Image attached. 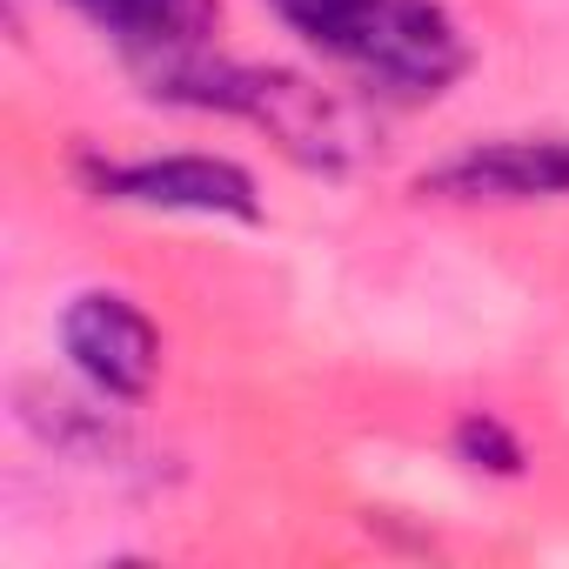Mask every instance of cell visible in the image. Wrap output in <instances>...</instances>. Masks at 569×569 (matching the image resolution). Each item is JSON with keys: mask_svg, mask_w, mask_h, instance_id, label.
<instances>
[{"mask_svg": "<svg viewBox=\"0 0 569 569\" xmlns=\"http://www.w3.org/2000/svg\"><path fill=\"white\" fill-rule=\"evenodd\" d=\"M316 54L342 61L382 94L436 101L469 68L462 28L436 0H268Z\"/></svg>", "mask_w": 569, "mask_h": 569, "instance_id": "1", "label": "cell"}, {"mask_svg": "<svg viewBox=\"0 0 569 569\" xmlns=\"http://www.w3.org/2000/svg\"><path fill=\"white\" fill-rule=\"evenodd\" d=\"M94 188L108 201L134 208H168V214H228V221H261L248 168L221 154H148V161H108L94 168Z\"/></svg>", "mask_w": 569, "mask_h": 569, "instance_id": "2", "label": "cell"}, {"mask_svg": "<svg viewBox=\"0 0 569 569\" xmlns=\"http://www.w3.org/2000/svg\"><path fill=\"white\" fill-rule=\"evenodd\" d=\"M61 349L68 362L114 402H134L161 376V336L128 296H74L61 316Z\"/></svg>", "mask_w": 569, "mask_h": 569, "instance_id": "3", "label": "cell"}, {"mask_svg": "<svg viewBox=\"0 0 569 569\" xmlns=\"http://www.w3.org/2000/svg\"><path fill=\"white\" fill-rule=\"evenodd\" d=\"M422 194H442V201H562L569 194V141L562 134L482 141V148L429 168Z\"/></svg>", "mask_w": 569, "mask_h": 569, "instance_id": "4", "label": "cell"}, {"mask_svg": "<svg viewBox=\"0 0 569 569\" xmlns=\"http://www.w3.org/2000/svg\"><path fill=\"white\" fill-rule=\"evenodd\" d=\"M81 8L101 34H114L128 54H194L214 21H221V0H68Z\"/></svg>", "mask_w": 569, "mask_h": 569, "instance_id": "5", "label": "cell"}, {"mask_svg": "<svg viewBox=\"0 0 569 569\" xmlns=\"http://www.w3.org/2000/svg\"><path fill=\"white\" fill-rule=\"evenodd\" d=\"M462 456H476L469 469H482V456H496V469H502V476H516V469H522V449H516V442H509V436H502L489 416L462 422Z\"/></svg>", "mask_w": 569, "mask_h": 569, "instance_id": "6", "label": "cell"}]
</instances>
